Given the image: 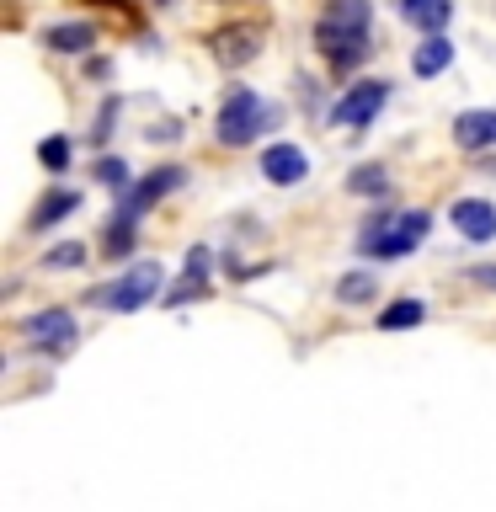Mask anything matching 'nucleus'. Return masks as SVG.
Instances as JSON below:
<instances>
[{
  "instance_id": "f257e3e1",
  "label": "nucleus",
  "mask_w": 496,
  "mask_h": 512,
  "mask_svg": "<svg viewBox=\"0 0 496 512\" xmlns=\"http://www.w3.org/2000/svg\"><path fill=\"white\" fill-rule=\"evenodd\" d=\"M368 22H374V6H368V0H331L326 16L315 22V43H320V54L331 59L336 75H347L352 64H363L374 54Z\"/></svg>"
},
{
  "instance_id": "f03ea898",
  "label": "nucleus",
  "mask_w": 496,
  "mask_h": 512,
  "mask_svg": "<svg viewBox=\"0 0 496 512\" xmlns=\"http://www.w3.org/2000/svg\"><path fill=\"white\" fill-rule=\"evenodd\" d=\"M427 230H432V214H422V208H379V214L363 224L358 251L368 262H400V256H411L422 246Z\"/></svg>"
},
{
  "instance_id": "7ed1b4c3",
  "label": "nucleus",
  "mask_w": 496,
  "mask_h": 512,
  "mask_svg": "<svg viewBox=\"0 0 496 512\" xmlns=\"http://www.w3.org/2000/svg\"><path fill=\"white\" fill-rule=\"evenodd\" d=\"M160 278H166V272H160V262H134L118 283L91 288L86 304H96V310H112V315H134V310H144L150 299H160Z\"/></svg>"
},
{
  "instance_id": "20e7f679",
  "label": "nucleus",
  "mask_w": 496,
  "mask_h": 512,
  "mask_svg": "<svg viewBox=\"0 0 496 512\" xmlns=\"http://www.w3.org/2000/svg\"><path fill=\"white\" fill-rule=\"evenodd\" d=\"M262 123H267V102H262L251 86H235V91L219 102L214 139L224 144V150H240V144H251L256 134H262Z\"/></svg>"
},
{
  "instance_id": "39448f33",
  "label": "nucleus",
  "mask_w": 496,
  "mask_h": 512,
  "mask_svg": "<svg viewBox=\"0 0 496 512\" xmlns=\"http://www.w3.org/2000/svg\"><path fill=\"white\" fill-rule=\"evenodd\" d=\"M182 176H187L182 166H155V171H144L139 182H134V187H128L123 198H118V214H112V219L139 224V219H144V214H150V208L160 203V198H171V192L182 187Z\"/></svg>"
},
{
  "instance_id": "423d86ee",
  "label": "nucleus",
  "mask_w": 496,
  "mask_h": 512,
  "mask_svg": "<svg viewBox=\"0 0 496 512\" xmlns=\"http://www.w3.org/2000/svg\"><path fill=\"white\" fill-rule=\"evenodd\" d=\"M384 102H390V80H358V86H347L342 96H336L331 118L342 128H368L384 112Z\"/></svg>"
},
{
  "instance_id": "0eeeda50",
  "label": "nucleus",
  "mask_w": 496,
  "mask_h": 512,
  "mask_svg": "<svg viewBox=\"0 0 496 512\" xmlns=\"http://www.w3.org/2000/svg\"><path fill=\"white\" fill-rule=\"evenodd\" d=\"M208 54H214V64H224V70H240V64H251L256 54H262V27L256 22H230V27L208 32Z\"/></svg>"
},
{
  "instance_id": "6e6552de",
  "label": "nucleus",
  "mask_w": 496,
  "mask_h": 512,
  "mask_svg": "<svg viewBox=\"0 0 496 512\" xmlns=\"http://www.w3.org/2000/svg\"><path fill=\"white\" fill-rule=\"evenodd\" d=\"M22 336L38 352H70L75 347V315L59 310V304H54V310H38V315L22 320Z\"/></svg>"
},
{
  "instance_id": "1a4fd4ad",
  "label": "nucleus",
  "mask_w": 496,
  "mask_h": 512,
  "mask_svg": "<svg viewBox=\"0 0 496 512\" xmlns=\"http://www.w3.org/2000/svg\"><path fill=\"white\" fill-rule=\"evenodd\" d=\"M448 219H454V230L464 240H475V246H491L496 240V208L486 198H459L454 208H448Z\"/></svg>"
},
{
  "instance_id": "9d476101",
  "label": "nucleus",
  "mask_w": 496,
  "mask_h": 512,
  "mask_svg": "<svg viewBox=\"0 0 496 512\" xmlns=\"http://www.w3.org/2000/svg\"><path fill=\"white\" fill-rule=\"evenodd\" d=\"M262 176L272 187H294L310 176V155L299 150V144H267L262 150Z\"/></svg>"
},
{
  "instance_id": "9b49d317",
  "label": "nucleus",
  "mask_w": 496,
  "mask_h": 512,
  "mask_svg": "<svg viewBox=\"0 0 496 512\" xmlns=\"http://www.w3.org/2000/svg\"><path fill=\"white\" fill-rule=\"evenodd\" d=\"M454 144H459V150H470V155L491 150V144H496V112H459V118H454Z\"/></svg>"
},
{
  "instance_id": "f8f14e48",
  "label": "nucleus",
  "mask_w": 496,
  "mask_h": 512,
  "mask_svg": "<svg viewBox=\"0 0 496 512\" xmlns=\"http://www.w3.org/2000/svg\"><path fill=\"white\" fill-rule=\"evenodd\" d=\"M43 43L54 48V54H91L96 27L91 22H54V27H43Z\"/></svg>"
},
{
  "instance_id": "ddd939ff",
  "label": "nucleus",
  "mask_w": 496,
  "mask_h": 512,
  "mask_svg": "<svg viewBox=\"0 0 496 512\" xmlns=\"http://www.w3.org/2000/svg\"><path fill=\"white\" fill-rule=\"evenodd\" d=\"M80 208V192L75 187H54L48 198H38V208H32V219H27V230H54L59 219H70Z\"/></svg>"
},
{
  "instance_id": "4468645a",
  "label": "nucleus",
  "mask_w": 496,
  "mask_h": 512,
  "mask_svg": "<svg viewBox=\"0 0 496 512\" xmlns=\"http://www.w3.org/2000/svg\"><path fill=\"white\" fill-rule=\"evenodd\" d=\"M448 64H454V43H448L443 32H438V38H422V48L411 54V70L422 75V80H427V75H443Z\"/></svg>"
},
{
  "instance_id": "2eb2a0df",
  "label": "nucleus",
  "mask_w": 496,
  "mask_h": 512,
  "mask_svg": "<svg viewBox=\"0 0 496 512\" xmlns=\"http://www.w3.org/2000/svg\"><path fill=\"white\" fill-rule=\"evenodd\" d=\"M336 299L352 304V310H358V304H374L379 299V278L374 272H342V278H336Z\"/></svg>"
},
{
  "instance_id": "dca6fc26",
  "label": "nucleus",
  "mask_w": 496,
  "mask_h": 512,
  "mask_svg": "<svg viewBox=\"0 0 496 512\" xmlns=\"http://www.w3.org/2000/svg\"><path fill=\"white\" fill-rule=\"evenodd\" d=\"M422 320H427L422 299H395L379 310V331H411V326H422Z\"/></svg>"
},
{
  "instance_id": "f3484780",
  "label": "nucleus",
  "mask_w": 496,
  "mask_h": 512,
  "mask_svg": "<svg viewBox=\"0 0 496 512\" xmlns=\"http://www.w3.org/2000/svg\"><path fill=\"white\" fill-rule=\"evenodd\" d=\"M91 262V251H86V240H64V246H54L43 256V267L48 272H70V267H86Z\"/></svg>"
},
{
  "instance_id": "a211bd4d",
  "label": "nucleus",
  "mask_w": 496,
  "mask_h": 512,
  "mask_svg": "<svg viewBox=\"0 0 496 512\" xmlns=\"http://www.w3.org/2000/svg\"><path fill=\"white\" fill-rule=\"evenodd\" d=\"M134 240H139V224H128V219H112V224H107V240H102V251L112 256V262H123V256L134 251Z\"/></svg>"
},
{
  "instance_id": "6ab92c4d",
  "label": "nucleus",
  "mask_w": 496,
  "mask_h": 512,
  "mask_svg": "<svg viewBox=\"0 0 496 512\" xmlns=\"http://www.w3.org/2000/svg\"><path fill=\"white\" fill-rule=\"evenodd\" d=\"M448 16H454V6H448V0H427V6H416L411 11V22L427 32V38H438V32L448 27Z\"/></svg>"
},
{
  "instance_id": "aec40b11",
  "label": "nucleus",
  "mask_w": 496,
  "mask_h": 512,
  "mask_svg": "<svg viewBox=\"0 0 496 512\" xmlns=\"http://www.w3.org/2000/svg\"><path fill=\"white\" fill-rule=\"evenodd\" d=\"M347 187L358 192V198H379V192H390V176H384V166H358L347 176Z\"/></svg>"
},
{
  "instance_id": "412c9836",
  "label": "nucleus",
  "mask_w": 496,
  "mask_h": 512,
  "mask_svg": "<svg viewBox=\"0 0 496 512\" xmlns=\"http://www.w3.org/2000/svg\"><path fill=\"white\" fill-rule=\"evenodd\" d=\"M203 294H208V272H182V278L171 283L166 304H198Z\"/></svg>"
},
{
  "instance_id": "4be33fe9",
  "label": "nucleus",
  "mask_w": 496,
  "mask_h": 512,
  "mask_svg": "<svg viewBox=\"0 0 496 512\" xmlns=\"http://www.w3.org/2000/svg\"><path fill=\"white\" fill-rule=\"evenodd\" d=\"M38 160H43L48 171H70V139H64V134L43 139V144H38Z\"/></svg>"
},
{
  "instance_id": "5701e85b",
  "label": "nucleus",
  "mask_w": 496,
  "mask_h": 512,
  "mask_svg": "<svg viewBox=\"0 0 496 512\" xmlns=\"http://www.w3.org/2000/svg\"><path fill=\"white\" fill-rule=\"evenodd\" d=\"M96 182L112 187V192H128V166L118 155H102V160H96Z\"/></svg>"
},
{
  "instance_id": "b1692460",
  "label": "nucleus",
  "mask_w": 496,
  "mask_h": 512,
  "mask_svg": "<svg viewBox=\"0 0 496 512\" xmlns=\"http://www.w3.org/2000/svg\"><path fill=\"white\" fill-rule=\"evenodd\" d=\"M118 112H123V102H118V96H107V102H102V112H96L91 144H107V139H112V128H118Z\"/></svg>"
},
{
  "instance_id": "393cba45",
  "label": "nucleus",
  "mask_w": 496,
  "mask_h": 512,
  "mask_svg": "<svg viewBox=\"0 0 496 512\" xmlns=\"http://www.w3.org/2000/svg\"><path fill=\"white\" fill-rule=\"evenodd\" d=\"M155 6H171V0H155Z\"/></svg>"
},
{
  "instance_id": "a878e982",
  "label": "nucleus",
  "mask_w": 496,
  "mask_h": 512,
  "mask_svg": "<svg viewBox=\"0 0 496 512\" xmlns=\"http://www.w3.org/2000/svg\"><path fill=\"white\" fill-rule=\"evenodd\" d=\"M486 171H496V166H486Z\"/></svg>"
}]
</instances>
